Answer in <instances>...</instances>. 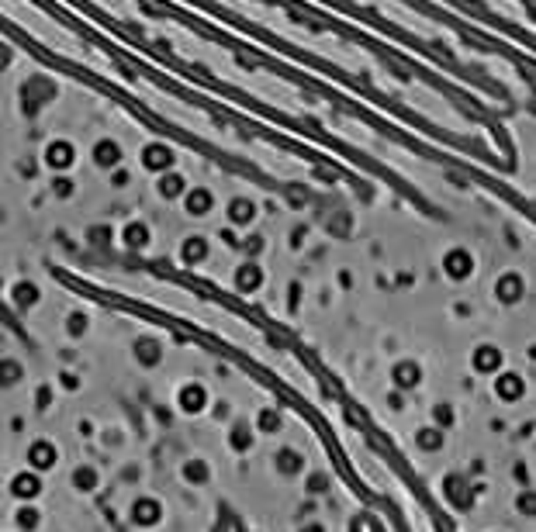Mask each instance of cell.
I'll list each match as a JSON object with an SVG mask.
<instances>
[{
    "label": "cell",
    "mask_w": 536,
    "mask_h": 532,
    "mask_svg": "<svg viewBox=\"0 0 536 532\" xmlns=\"http://www.w3.org/2000/svg\"><path fill=\"white\" fill-rule=\"evenodd\" d=\"M443 266H447V273H450V277L464 280V277H471V270H474V259H471V252H464V249H454V252H447Z\"/></svg>",
    "instance_id": "cell-1"
},
{
    "label": "cell",
    "mask_w": 536,
    "mask_h": 532,
    "mask_svg": "<svg viewBox=\"0 0 536 532\" xmlns=\"http://www.w3.org/2000/svg\"><path fill=\"white\" fill-rule=\"evenodd\" d=\"M523 391H526V384H523L519 373H502V377H498V398L516 401V398H523Z\"/></svg>",
    "instance_id": "cell-2"
},
{
    "label": "cell",
    "mask_w": 536,
    "mask_h": 532,
    "mask_svg": "<svg viewBox=\"0 0 536 532\" xmlns=\"http://www.w3.org/2000/svg\"><path fill=\"white\" fill-rule=\"evenodd\" d=\"M502 367V353H498L495 346H481L478 353H474V370L478 373H495Z\"/></svg>",
    "instance_id": "cell-3"
},
{
    "label": "cell",
    "mask_w": 536,
    "mask_h": 532,
    "mask_svg": "<svg viewBox=\"0 0 536 532\" xmlns=\"http://www.w3.org/2000/svg\"><path fill=\"white\" fill-rule=\"evenodd\" d=\"M495 290L502 301H519V297H523V277H519V273H505V277L498 280Z\"/></svg>",
    "instance_id": "cell-4"
},
{
    "label": "cell",
    "mask_w": 536,
    "mask_h": 532,
    "mask_svg": "<svg viewBox=\"0 0 536 532\" xmlns=\"http://www.w3.org/2000/svg\"><path fill=\"white\" fill-rule=\"evenodd\" d=\"M519 512L536 515V494H523V498H519Z\"/></svg>",
    "instance_id": "cell-5"
}]
</instances>
